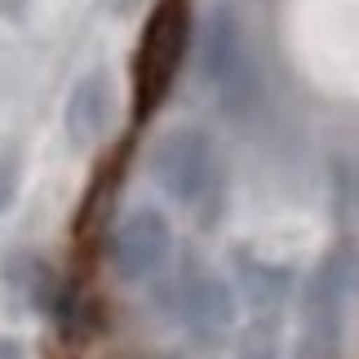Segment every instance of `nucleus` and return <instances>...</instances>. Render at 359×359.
I'll return each instance as SVG.
<instances>
[{
  "label": "nucleus",
  "mask_w": 359,
  "mask_h": 359,
  "mask_svg": "<svg viewBox=\"0 0 359 359\" xmlns=\"http://www.w3.org/2000/svg\"><path fill=\"white\" fill-rule=\"evenodd\" d=\"M0 359H27L22 341H13V337H0Z\"/></svg>",
  "instance_id": "nucleus-10"
},
{
  "label": "nucleus",
  "mask_w": 359,
  "mask_h": 359,
  "mask_svg": "<svg viewBox=\"0 0 359 359\" xmlns=\"http://www.w3.org/2000/svg\"><path fill=\"white\" fill-rule=\"evenodd\" d=\"M355 191H359V187H355Z\"/></svg>",
  "instance_id": "nucleus-12"
},
{
  "label": "nucleus",
  "mask_w": 359,
  "mask_h": 359,
  "mask_svg": "<svg viewBox=\"0 0 359 359\" xmlns=\"http://www.w3.org/2000/svg\"><path fill=\"white\" fill-rule=\"evenodd\" d=\"M22 9H27V0H0V18H13Z\"/></svg>",
  "instance_id": "nucleus-11"
},
{
  "label": "nucleus",
  "mask_w": 359,
  "mask_h": 359,
  "mask_svg": "<svg viewBox=\"0 0 359 359\" xmlns=\"http://www.w3.org/2000/svg\"><path fill=\"white\" fill-rule=\"evenodd\" d=\"M147 169H151V182L173 204H182V209L200 213L209 204H217V196H222V160H217V147L196 124L164 129L151 142Z\"/></svg>",
  "instance_id": "nucleus-3"
},
{
  "label": "nucleus",
  "mask_w": 359,
  "mask_h": 359,
  "mask_svg": "<svg viewBox=\"0 0 359 359\" xmlns=\"http://www.w3.org/2000/svg\"><path fill=\"white\" fill-rule=\"evenodd\" d=\"M236 280H240V297L253 315H280V306L293 293V275L275 262H262L253 253H240L236 257Z\"/></svg>",
  "instance_id": "nucleus-8"
},
{
  "label": "nucleus",
  "mask_w": 359,
  "mask_h": 359,
  "mask_svg": "<svg viewBox=\"0 0 359 359\" xmlns=\"http://www.w3.org/2000/svg\"><path fill=\"white\" fill-rule=\"evenodd\" d=\"M18 177H22V160L9 142H0V213H9V204L18 200Z\"/></svg>",
  "instance_id": "nucleus-9"
},
{
  "label": "nucleus",
  "mask_w": 359,
  "mask_h": 359,
  "mask_svg": "<svg viewBox=\"0 0 359 359\" xmlns=\"http://www.w3.org/2000/svg\"><path fill=\"white\" fill-rule=\"evenodd\" d=\"M200 76L217 98V107L236 120H244L262 98V80H257V62H253V49H248L244 22L222 5L209 9L200 22Z\"/></svg>",
  "instance_id": "nucleus-2"
},
{
  "label": "nucleus",
  "mask_w": 359,
  "mask_h": 359,
  "mask_svg": "<svg viewBox=\"0 0 359 359\" xmlns=\"http://www.w3.org/2000/svg\"><path fill=\"white\" fill-rule=\"evenodd\" d=\"M111 116H116L111 80H107V72H89L72 89V98H67V137H72L76 147H93L111 129Z\"/></svg>",
  "instance_id": "nucleus-7"
},
{
  "label": "nucleus",
  "mask_w": 359,
  "mask_h": 359,
  "mask_svg": "<svg viewBox=\"0 0 359 359\" xmlns=\"http://www.w3.org/2000/svg\"><path fill=\"white\" fill-rule=\"evenodd\" d=\"M173 315L200 341H217V337L231 333L236 293H231V284L209 266V262L187 257L182 271H177V280H173Z\"/></svg>",
  "instance_id": "nucleus-5"
},
{
  "label": "nucleus",
  "mask_w": 359,
  "mask_h": 359,
  "mask_svg": "<svg viewBox=\"0 0 359 359\" xmlns=\"http://www.w3.org/2000/svg\"><path fill=\"white\" fill-rule=\"evenodd\" d=\"M359 297V244L333 248L302 293V359H337L341 306Z\"/></svg>",
  "instance_id": "nucleus-4"
},
{
  "label": "nucleus",
  "mask_w": 359,
  "mask_h": 359,
  "mask_svg": "<svg viewBox=\"0 0 359 359\" xmlns=\"http://www.w3.org/2000/svg\"><path fill=\"white\" fill-rule=\"evenodd\" d=\"M191 49V5L160 0L133 49V120L147 124L173 93V80Z\"/></svg>",
  "instance_id": "nucleus-1"
},
{
  "label": "nucleus",
  "mask_w": 359,
  "mask_h": 359,
  "mask_svg": "<svg viewBox=\"0 0 359 359\" xmlns=\"http://www.w3.org/2000/svg\"><path fill=\"white\" fill-rule=\"evenodd\" d=\"M173 253V226L160 209H129L107 236V262L120 280H151Z\"/></svg>",
  "instance_id": "nucleus-6"
}]
</instances>
